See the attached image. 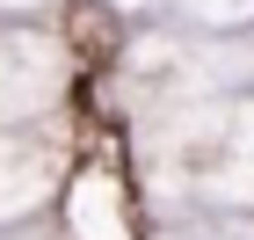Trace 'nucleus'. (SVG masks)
I'll return each mask as SVG.
<instances>
[{"label": "nucleus", "mask_w": 254, "mask_h": 240, "mask_svg": "<svg viewBox=\"0 0 254 240\" xmlns=\"http://www.w3.org/2000/svg\"><path fill=\"white\" fill-rule=\"evenodd\" d=\"M160 22L203 37H254V0H160Z\"/></svg>", "instance_id": "obj_1"}]
</instances>
